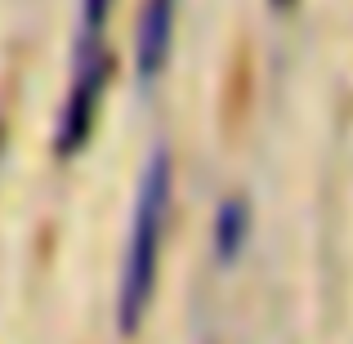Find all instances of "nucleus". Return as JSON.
Returning <instances> with one entry per match:
<instances>
[{"mask_svg": "<svg viewBox=\"0 0 353 344\" xmlns=\"http://www.w3.org/2000/svg\"><path fill=\"white\" fill-rule=\"evenodd\" d=\"M170 197H174V170L170 152L152 148L143 165V179L134 192V210H130V237H125V259H121V286H117V322L121 336H134L148 318V304L157 295V277H161V246L165 228H170Z\"/></svg>", "mask_w": 353, "mask_h": 344, "instance_id": "nucleus-1", "label": "nucleus"}, {"mask_svg": "<svg viewBox=\"0 0 353 344\" xmlns=\"http://www.w3.org/2000/svg\"><path fill=\"white\" fill-rule=\"evenodd\" d=\"M112 81V54L103 41H81L77 45V68H72L68 99L59 108V125H54V152L77 156L99 130V112H103V94Z\"/></svg>", "mask_w": 353, "mask_h": 344, "instance_id": "nucleus-2", "label": "nucleus"}, {"mask_svg": "<svg viewBox=\"0 0 353 344\" xmlns=\"http://www.w3.org/2000/svg\"><path fill=\"white\" fill-rule=\"evenodd\" d=\"M174 9L179 0H143V14L134 27V77L139 85H157L170 68L174 50Z\"/></svg>", "mask_w": 353, "mask_h": 344, "instance_id": "nucleus-3", "label": "nucleus"}, {"mask_svg": "<svg viewBox=\"0 0 353 344\" xmlns=\"http://www.w3.org/2000/svg\"><path fill=\"white\" fill-rule=\"evenodd\" d=\"M246 232H250V206H246V197H228L224 206H219V215H215V255L224 259V264H233V259L241 255Z\"/></svg>", "mask_w": 353, "mask_h": 344, "instance_id": "nucleus-4", "label": "nucleus"}, {"mask_svg": "<svg viewBox=\"0 0 353 344\" xmlns=\"http://www.w3.org/2000/svg\"><path fill=\"white\" fill-rule=\"evenodd\" d=\"M108 18H112V0H81V41H103Z\"/></svg>", "mask_w": 353, "mask_h": 344, "instance_id": "nucleus-5", "label": "nucleus"}, {"mask_svg": "<svg viewBox=\"0 0 353 344\" xmlns=\"http://www.w3.org/2000/svg\"><path fill=\"white\" fill-rule=\"evenodd\" d=\"M273 5H277V9H286V5H295V0H273Z\"/></svg>", "mask_w": 353, "mask_h": 344, "instance_id": "nucleus-6", "label": "nucleus"}, {"mask_svg": "<svg viewBox=\"0 0 353 344\" xmlns=\"http://www.w3.org/2000/svg\"><path fill=\"white\" fill-rule=\"evenodd\" d=\"M0 152H5V134H0Z\"/></svg>", "mask_w": 353, "mask_h": 344, "instance_id": "nucleus-7", "label": "nucleus"}]
</instances>
